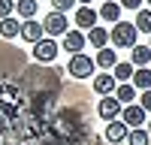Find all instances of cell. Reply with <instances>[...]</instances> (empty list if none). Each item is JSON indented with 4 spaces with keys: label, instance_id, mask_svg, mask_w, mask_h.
I'll return each instance as SVG.
<instances>
[{
    "label": "cell",
    "instance_id": "cell-12",
    "mask_svg": "<svg viewBox=\"0 0 151 145\" xmlns=\"http://www.w3.org/2000/svg\"><path fill=\"white\" fill-rule=\"evenodd\" d=\"M88 42H91V48H97V52H100V48H109L112 33H109L106 27H100V24H97L94 30H88Z\"/></svg>",
    "mask_w": 151,
    "mask_h": 145
},
{
    "label": "cell",
    "instance_id": "cell-18",
    "mask_svg": "<svg viewBox=\"0 0 151 145\" xmlns=\"http://www.w3.org/2000/svg\"><path fill=\"white\" fill-rule=\"evenodd\" d=\"M133 72H136L133 64H124V60H118V67L112 70V76L118 79V85H127V82H133Z\"/></svg>",
    "mask_w": 151,
    "mask_h": 145
},
{
    "label": "cell",
    "instance_id": "cell-8",
    "mask_svg": "<svg viewBox=\"0 0 151 145\" xmlns=\"http://www.w3.org/2000/svg\"><path fill=\"white\" fill-rule=\"evenodd\" d=\"M21 39H24V42H30V45L42 42V39H45V27H42V21H36V18L21 21Z\"/></svg>",
    "mask_w": 151,
    "mask_h": 145
},
{
    "label": "cell",
    "instance_id": "cell-21",
    "mask_svg": "<svg viewBox=\"0 0 151 145\" xmlns=\"http://www.w3.org/2000/svg\"><path fill=\"white\" fill-rule=\"evenodd\" d=\"M133 24H136V30H139V33H151V9H139Z\"/></svg>",
    "mask_w": 151,
    "mask_h": 145
},
{
    "label": "cell",
    "instance_id": "cell-11",
    "mask_svg": "<svg viewBox=\"0 0 151 145\" xmlns=\"http://www.w3.org/2000/svg\"><path fill=\"white\" fill-rule=\"evenodd\" d=\"M127 136H130V127L124 124V121H109V124H106V133H103V139H106L109 145L127 142Z\"/></svg>",
    "mask_w": 151,
    "mask_h": 145
},
{
    "label": "cell",
    "instance_id": "cell-23",
    "mask_svg": "<svg viewBox=\"0 0 151 145\" xmlns=\"http://www.w3.org/2000/svg\"><path fill=\"white\" fill-rule=\"evenodd\" d=\"M52 9H55V12H64V15H67L70 9H79V0H52Z\"/></svg>",
    "mask_w": 151,
    "mask_h": 145
},
{
    "label": "cell",
    "instance_id": "cell-20",
    "mask_svg": "<svg viewBox=\"0 0 151 145\" xmlns=\"http://www.w3.org/2000/svg\"><path fill=\"white\" fill-rule=\"evenodd\" d=\"M15 9H18V18L30 21V18L36 15V9H40V3H36V0H18V3H15Z\"/></svg>",
    "mask_w": 151,
    "mask_h": 145
},
{
    "label": "cell",
    "instance_id": "cell-24",
    "mask_svg": "<svg viewBox=\"0 0 151 145\" xmlns=\"http://www.w3.org/2000/svg\"><path fill=\"white\" fill-rule=\"evenodd\" d=\"M15 3H18V0H0V21H3V18H12Z\"/></svg>",
    "mask_w": 151,
    "mask_h": 145
},
{
    "label": "cell",
    "instance_id": "cell-27",
    "mask_svg": "<svg viewBox=\"0 0 151 145\" xmlns=\"http://www.w3.org/2000/svg\"><path fill=\"white\" fill-rule=\"evenodd\" d=\"M79 6H91V0H79Z\"/></svg>",
    "mask_w": 151,
    "mask_h": 145
},
{
    "label": "cell",
    "instance_id": "cell-22",
    "mask_svg": "<svg viewBox=\"0 0 151 145\" xmlns=\"http://www.w3.org/2000/svg\"><path fill=\"white\" fill-rule=\"evenodd\" d=\"M127 145H151V133H148L145 127H139V130H130Z\"/></svg>",
    "mask_w": 151,
    "mask_h": 145
},
{
    "label": "cell",
    "instance_id": "cell-26",
    "mask_svg": "<svg viewBox=\"0 0 151 145\" xmlns=\"http://www.w3.org/2000/svg\"><path fill=\"white\" fill-rule=\"evenodd\" d=\"M142 3H145V0H121V6H124V9H136V12L142 9Z\"/></svg>",
    "mask_w": 151,
    "mask_h": 145
},
{
    "label": "cell",
    "instance_id": "cell-30",
    "mask_svg": "<svg viewBox=\"0 0 151 145\" xmlns=\"http://www.w3.org/2000/svg\"><path fill=\"white\" fill-rule=\"evenodd\" d=\"M148 45H151V39H148Z\"/></svg>",
    "mask_w": 151,
    "mask_h": 145
},
{
    "label": "cell",
    "instance_id": "cell-7",
    "mask_svg": "<svg viewBox=\"0 0 151 145\" xmlns=\"http://www.w3.org/2000/svg\"><path fill=\"white\" fill-rule=\"evenodd\" d=\"M121 121L127 124L130 130H139L142 124H148V112L139 106V103H133V106H124V115H121Z\"/></svg>",
    "mask_w": 151,
    "mask_h": 145
},
{
    "label": "cell",
    "instance_id": "cell-3",
    "mask_svg": "<svg viewBox=\"0 0 151 145\" xmlns=\"http://www.w3.org/2000/svg\"><path fill=\"white\" fill-rule=\"evenodd\" d=\"M42 27H45V36H52V39H55V36L64 39V36L73 30V27H67V15H64V12H55V9L42 18Z\"/></svg>",
    "mask_w": 151,
    "mask_h": 145
},
{
    "label": "cell",
    "instance_id": "cell-16",
    "mask_svg": "<svg viewBox=\"0 0 151 145\" xmlns=\"http://www.w3.org/2000/svg\"><path fill=\"white\" fill-rule=\"evenodd\" d=\"M0 36H3V39H15V36H21V24H18L15 15L0 21Z\"/></svg>",
    "mask_w": 151,
    "mask_h": 145
},
{
    "label": "cell",
    "instance_id": "cell-2",
    "mask_svg": "<svg viewBox=\"0 0 151 145\" xmlns=\"http://www.w3.org/2000/svg\"><path fill=\"white\" fill-rule=\"evenodd\" d=\"M94 70H97V60H91V57L82 52V55H73V57H70L67 76H70V79H91Z\"/></svg>",
    "mask_w": 151,
    "mask_h": 145
},
{
    "label": "cell",
    "instance_id": "cell-29",
    "mask_svg": "<svg viewBox=\"0 0 151 145\" xmlns=\"http://www.w3.org/2000/svg\"><path fill=\"white\" fill-rule=\"evenodd\" d=\"M145 3H148V6H151V0H145Z\"/></svg>",
    "mask_w": 151,
    "mask_h": 145
},
{
    "label": "cell",
    "instance_id": "cell-19",
    "mask_svg": "<svg viewBox=\"0 0 151 145\" xmlns=\"http://www.w3.org/2000/svg\"><path fill=\"white\" fill-rule=\"evenodd\" d=\"M115 97H118L121 106H133V100H136V88H133V82L118 85V88H115Z\"/></svg>",
    "mask_w": 151,
    "mask_h": 145
},
{
    "label": "cell",
    "instance_id": "cell-25",
    "mask_svg": "<svg viewBox=\"0 0 151 145\" xmlns=\"http://www.w3.org/2000/svg\"><path fill=\"white\" fill-rule=\"evenodd\" d=\"M139 106L145 109V112H151V91H142V97H139Z\"/></svg>",
    "mask_w": 151,
    "mask_h": 145
},
{
    "label": "cell",
    "instance_id": "cell-4",
    "mask_svg": "<svg viewBox=\"0 0 151 145\" xmlns=\"http://www.w3.org/2000/svg\"><path fill=\"white\" fill-rule=\"evenodd\" d=\"M58 42L52 39V36H45L42 42H36L33 45V60L36 64H42V67H48V64H55V57H58Z\"/></svg>",
    "mask_w": 151,
    "mask_h": 145
},
{
    "label": "cell",
    "instance_id": "cell-14",
    "mask_svg": "<svg viewBox=\"0 0 151 145\" xmlns=\"http://www.w3.org/2000/svg\"><path fill=\"white\" fill-rule=\"evenodd\" d=\"M130 64H133L136 70L148 67V64H151V45H136V48H130Z\"/></svg>",
    "mask_w": 151,
    "mask_h": 145
},
{
    "label": "cell",
    "instance_id": "cell-17",
    "mask_svg": "<svg viewBox=\"0 0 151 145\" xmlns=\"http://www.w3.org/2000/svg\"><path fill=\"white\" fill-rule=\"evenodd\" d=\"M133 88L136 91H151V67H142L133 72Z\"/></svg>",
    "mask_w": 151,
    "mask_h": 145
},
{
    "label": "cell",
    "instance_id": "cell-5",
    "mask_svg": "<svg viewBox=\"0 0 151 145\" xmlns=\"http://www.w3.org/2000/svg\"><path fill=\"white\" fill-rule=\"evenodd\" d=\"M97 115L103 118V121H121L124 106L118 103V97H115V94H112V97H103V100L97 103Z\"/></svg>",
    "mask_w": 151,
    "mask_h": 145
},
{
    "label": "cell",
    "instance_id": "cell-13",
    "mask_svg": "<svg viewBox=\"0 0 151 145\" xmlns=\"http://www.w3.org/2000/svg\"><path fill=\"white\" fill-rule=\"evenodd\" d=\"M121 3H115V0H103V6H100V18L109 21V24H118L121 21Z\"/></svg>",
    "mask_w": 151,
    "mask_h": 145
},
{
    "label": "cell",
    "instance_id": "cell-10",
    "mask_svg": "<svg viewBox=\"0 0 151 145\" xmlns=\"http://www.w3.org/2000/svg\"><path fill=\"white\" fill-rule=\"evenodd\" d=\"M97 18H100V9H94V6H79L76 9V27L79 30H94Z\"/></svg>",
    "mask_w": 151,
    "mask_h": 145
},
{
    "label": "cell",
    "instance_id": "cell-1",
    "mask_svg": "<svg viewBox=\"0 0 151 145\" xmlns=\"http://www.w3.org/2000/svg\"><path fill=\"white\" fill-rule=\"evenodd\" d=\"M112 45L115 48H136V39H139V30H136V24L130 21H118L112 24Z\"/></svg>",
    "mask_w": 151,
    "mask_h": 145
},
{
    "label": "cell",
    "instance_id": "cell-6",
    "mask_svg": "<svg viewBox=\"0 0 151 145\" xmlns=\"http://www.w3.org/2000/svg\"><path fill=\"white\" fill-rule=\"evenodd\" d=\"M85 45H88V33L79 30V27H73V30L64 36V39H60V48H67L70 57H73V55H82V48H85Z\"/></svg>",
    "mask_w": 151,
    "mask_h": 145
},
{
    "label": "cell",
    "instance_id": "cell-15",
    "mask_svg": "<svg viewBox=\"0 0 151 145\" xmlns=\"http://www.w3.org/2000/svg\"><path fill=\"white\" fill-rule=\"evenodd\" d=\"M94 60H97V67H103V70H115V67H118V55H115V48H100Z\"/></svg>",
    "mask_w": 151,
    "mask_h": 145
},
{
    "label": "cell",
    "instance_id": "cell-9",
    "mask_svg": "<svg viewBox=\"0 0 151 145\" xmlns=\"http://www.w3.org/2000/svg\"><path fill=\"white\" fill-rule=\"evenodd\" d=\"M91 88H94V94H100V97H112L115 88H118V79L112 76V72H97L94 82H91Z\"/></svg>",
    "mask_w": 151,
    "mask_h": 145
},
{
    "label": "cell",
    "instance_id": "cell-28",
    "mask_svg": "<svg viewBox=\"0 0 151 145\" xmlns=\"http://www.w3.org/2000/svg\"><path fill=\"white\" fill-rule=\"evenodd\" d=\"M148 133H151V118H148Z\"/></svg>",
    "mask_w": 151,
    "mask_h": 145
}]
</instances>
